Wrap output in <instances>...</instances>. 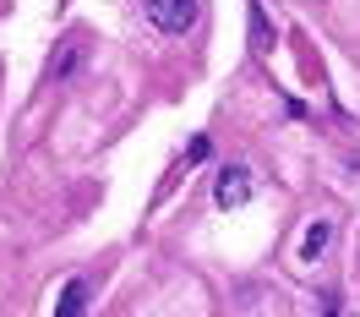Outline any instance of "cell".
Wrapping results in <instances>:
<instances>
[{
	"label": "cell",
	"mask_w": 360,
	"mask_h": 317,
	"mask_svg": "<svg viewBox=\"0 0 360 317\" xmlns=\"http://www.w3.org/2000/svg\"><path fill=\"white\" fill-rule=\"evenodd\" d=\"M207 158V137H191V148H186V164H202Z\"/></svg>",
	"instance_id": "cell-7"
},
{
	"label": "cell",
	"mask_w": 360,
	"mask_h": 317,
	"mask_svg": "<svg viewBox=\"0 0 360 317\" xmlns=\"http://www.w3.org/2000/svg\"><path fill=\"white\" fill-rule=\"evenodd\" d=\"M328 241H333V225H328V219H316V225H306V235H300V257H306V263H316V257H328Z\"/></svg>",
	"instance_id": "cell-3"
},
{
	"label": "cell",
	"mask_w": 360,
	"mask_h": 317,
	"mask_svg": "<svg viewBox=\"0 0 360 317\" xmlns=\"http://www.w3.org/2000/svg\"><path fill=\"white\" fill-rule=\"evenodd\" d=\"M273 44H278V33H273V23L262 17V6H251V49H257V55H268Z\"/></svg>",
	"instance_id": "cell-4"
},
{
	"label": "cell",
	"mask_w": 360,
	"mask_h": 317,
	"mask_svg": "<svg viewBox=\"0 0 360 317\" xmlns=\"http://www.w3.org/2000/svg\"><path fill=\"white\" fill-rule=\"evenodd\" d=\"M246 197H251L246 164H224V175H219V186H213V203H219V208H240Z\"/></svg>",
	"instance_id": "cell-2"
},
{
	"label": "cell",
	"mask_w": 360,
	"mask_h": 317,
	"mask_svg": "<svg viewBox=\"0 0 360 317\" xmlns=\"http://www.w3.org/2000/svg\"><path fill=\"white\" fill-rule=\"evenodd\" d=\"M82 306H88V285H82V279H71V285H66V295H60V306H55V312H60V317H77V312H82Z\"/></svg>",
	"instance_id": "cell-6"
},
{
	"label": "cell",
	"mask_w": 360,
	"mask_h": 317,
	"mask_svg": "<svg viewBox=\"0 0 360 317\" xmlns=\"http://www.w3.org/2000/svg\"><path fill=\"white\" fill-rule=\"evenodd\" d=\"M148 17L158 33H186L197 23V0H148Z\"/></svg>",
	"instance_id": "cell-1"
},
{
	"label": "cell",
	"mask_w": 360,
	"mask_h": 317,
	"mask_svg": "<svg viewBox=\"0 0 360 317\" xmlns=\"http://www.w3.org/2000/svg\"><path fill=\"white\" fill-rule=\"evenodd\" d=\"M77 61H82V49H77V44L66 39V44H60L55 55H49V77H55V82H66L71 71H77Z\"/></svg>",
	"instance_id": "cell-5"
}]
</instances>
